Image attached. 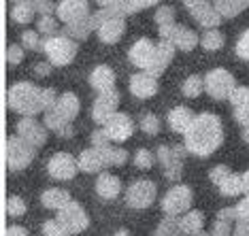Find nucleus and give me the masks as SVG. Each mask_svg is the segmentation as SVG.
<instances>
[{
    "label": "nucleus",
    "instance_id": "nucleus-7",
    "mask_svg": "<svg viewBox=\"0 0 249 236\" xmlns=\"http://www.w3.org/2000/svg\"><path fill=\"white\" fill-rule=\"evenodd\" d=\"M192 202H194V194H192V189L188 185H175L171 187L166 194H164L162 198V211L166 213V215H173L177 217L181 213H188Z\"/></svg>",
    "mask_w": 249,
    "mask_h": 236
},
{
    "label": "nucleus",
    "instance_id": "nucleus-39",
    "mask_svg": "<svg viewBox=\"0 0 249 236\" xmlns=\"http://www.w3.org/2000/svg\"><path fill=\"white\" fill-rule=\"evenodd\" d=\"M156 162V155L151 153L149 149H139L137 153H134V166L141 168V170H147V168H151Z\"/></svg>",
    "mask_w": 249,
    "mask_h": 236
},
{
    "label": "nucleus",
    "instance_id": "nucleus-63",
    "mask_svg": "<svg viewBox=\"0 0 249 236\" xmlns=\"http://www.w3.org/2000/svg\"><path fill=\"white\" fill-rule=\"evenodd\" d=\"M13 4H19V2H32V0H11Z\"/></svg>",
    "mask_w": 249,
    "mask_h": 236
},
{
    "label": "nucleus",
    "instance_id": "nucleus-15",
    "mask_svg": "<svg viewBox=\"0 0 249 236\" xmlns=\"http://www.w3.org/2000/svg\"><path fill=\"white\" fill-rule=\"evenodd\" d=\"M55 15L60 21L71 24L89 15V0H60L55 4Z\"/></svg>",
    "mask_w": 249,
    "mask_h": 236
},
{
    "label": "nucleus",
    "instance_id": "nucleus-18",
    "mask_svg": "<svg viewBox=\"0 0 249 236\" xmlns=\"http://www.w3.org/2000/svg\"><path fill=\"white\" fill-rule=\"evenodd\" d=\"M158 92V79L151 77L149 72H134L132 77H130V94L132 96H137L141 100L145 98H151L156 96Z\"/></svg>",
    "mask_w": 249,
    "mask_h": 236
},
{
    "label": "nucleus",
    "instance_id": "nucleus-62",
    "mask_svg": "<svg viewBox=\"0 0 249 236\" xmlns=\"http://www.w3.org/2000/svg\"><path fill=\"white\" fill-rule=\"evenodd\" d=\"M113 236H130V234H128V230H120V232H115Z\"/></svg>",
    "mask_w": 249,
    "mask_h": 236
},
{
    "label": "nucleus",
    "instance_id": "nucleus-3",
    "mask_svg": "<svg viewBox=\"0 0 249 236\" xmlns=\"http://www.w3.org/2000/svg\"><path fill=\"white\" fill-rule=\"evenodd\" d=\"M41 51L47 55V60L53 66H66L75 60L79 51L77 41H72L66 34H55V36H45L41 41Z\"/></svg>",
    "mask_w": 249,
    "mask_h": 236
},
{
    "label": "nucleus",
    "instance_id": "nucleus-5",
    "mask_svg": "<svg viewBox=\"0 0 249 236\" xmlns=\"http://www.w3.org/2000/svg\"><path fill=\"white\" fill-rule=\"evenodd\" d=\"M185 145H160L156 151L158 162L164 168V175L168 181H179L183 175V155H185Z\"/></svg>",
    "mask_w": 249,
    "mask_h": 236
},
{
    "label": "nucleus",
    "instance_id": "nucleus-40",
    "mask_svg": "<svg viewBox=\"0 0 249 236\" xmlns=\"http://www.w3.org/2000/svg\"><path fill=\"white\" fill-rule=\"evenodd\" d=\"M154 19H156V24H158V26L175 24V7H171V4H164V7H160V9L156 11Z\"/></svg>",
    "mask_w": 249,
    "mask_h": 236
},
{
    "label": "nucleus",
    "instance_id": "nucleus-29",
    "mask_svg": "<svg viewBox=\"0 0 249 236\" xmlns=\"http://www.w3.org/2000/svg\"><path fill=\"white\" fill-rule=\"evenodd\" d=\"M213 7L222 17H236L249 7V0H213Z\"/></svg>",
    "mask_w": 249,
    "mask_h": 236
},
{
    "label": "nucleus",
    "instance_id": "nucleus-50",
    "mask_svg": "<svg viewBox=\"0 0 249 236\" xmlns=\"http://www.w3.org/2000/svg\"><path fill=\"white\" fill-rule=\"evenodd\" d=\"M24 60V47H19V45H11L7 49V62L9 64H19V62Z\"/></svg>",
    "mask_w": 249,
    "mask_h": 236
},
{
    "label": "nucleus",
    "instance_id": "nucleus-37",
    "mask_svg": "<svg viewBox=\"0 0 249 236\" xmlns=\"http://www.w3.org/2000/svg\"><path fill=\"white\" fill-rule=\"evenodd\" d=\"M141 130L145 134H149V136H156V134L160 132V119H158L154 113H145L141 117Z\"/></svg>",
    "mask_w": 249,
    "mask_h": 236
},
{
    "label": "nucleus",
    "instance_id": "nucleus-47",
    "mask_svg": "<svg viewBox=\"0 0 249 236\" xmlns=\"http://www.w3.org/2000/svg\"><path fill=\"white\" fill-rule=\"evenodd\" d=\"M109 155H111V166H124L128 162V151L122 147H111Z\"/></svg>",
    "mask_w": 249,
    "mask_h": 236
},
{
    "label": "nucleus",
    "instance_id": "nucleus-21",
    "mask_svg": "<svg viewBox=\"0 0 249 236\" xmlns=\"http://www.w3.org/2000/svg\"><path fill=\"white\" fill-rule=\"evenodd\" d=\"M89 85H92L98 94L109 92V89H115V72H113L107 64L96 66L89 75Z\"/></svg>",
    "mask_w": 249,
    "mask_h": 236
},
{
    "label": "nucleus",
    "instance_id": "nucleus-53",
    "mask_svg": "<svg viewBox=\"0 0 249 236\" xmlns=\"http://www.w3.org/2000/svg\"><path fill=\"white\" fill-rule=\"evenodd\" d=\"M234 209H236V221H239V219H249V194L234 206Z\"/></svg>",
    "mask_w": 249,
    "mask_h": 236
},
{
    "label": "nucleus",
    "instance_id": "nucleus-2",
    "mask_svg": "<svg viewBox=\"0 0 249 236\" xmlns=\"http://www.w3.org/2000/svg\"><path fill=\"white\" fill-rule=\"evenodd\" d=\"M7 102L11 111H18L24 117H35L45 113V89L28 81H18L9 87Z\"/></svg>",
    "mask_w": 249,
    "mask_h": 236
},
{
    "label": "nucleus",
    "instance_id": "nucleus-11",
    "mask_svg": "<svg viewBox=\"0 0 249 236\" xmlns=\"http://www.w3.org/2000/svg\"><path fill=\"white\" fill-rule=\"evenodd\" d=\"M117 104H120V92L117 89H109V92L98 94L92 106V119L98 126H105L113 115L117 113Z\"/></svg>",
    "mask_w": 249,
    "mask_h": 236
},
{
    "label": "nucleus",
    "instance_id": "nucleus-36",
    "mask_svg": "<svg viewBox=\"0 0 249 236\" xmlns=\"http://www.w3.org/2000/svg\"><path fill=\"white\" fill-rule=\"evenodd\" d=\"M158 2H162V0H124L120 4V9L124 15H130V13H137V11H143L147 7H154Z\"/></svg>",
    "mask_w": 249,
    "mask_h": 236
},
{
    "label": "nucleus",
    "instance_id": "nucleus-6",
    "mask_svg": "<svg viewBox=\"0 0 249 236\" xmlns=\"http://www.w3.org/2000/svg\"><path fill=\"white\" fill-rule=\"evenodd\" d=\"M236 87V79L226 68H213L205 77V92L215 100H228L232 89Z\"/></svg>",
    "mask_w": 249,
    "mask_h": 236
},
{
    "label": "nucleus",
    "instance_id": "nucleus-28",
    "mask_svg": "<svg viewBox=\"0 0 249 236\" xmlns=\"http://www.w3.org/2000/svg\"><path fill=\"white\" fill-rule=\"evenodd\" d=\"M179 223H181L183 236L198 234V232H202V226H205V215H202V211H188L179 219Z\"/></svg>",
    "mask_w": 249,
    "mask_h": 236
},
{
    "label": "nucleus",
    "instance_id": "nucleus-8",
    "mask_svg": "<svg viewBox=\"0 0 249 236\" xmlns=\"http://www.w3.org/2000/svg\"><path fill=\"white\" fill-rule=\"evenodd\" d=\"M158 32H160V38H164V41H171L175 47L181 49V51H192V49L200 43V38H198V34L194 30H190V28H185L181 24L158 26Z\"/></svg>",
    "mask_w": 249,
    "mask_h": 236
},
{
    "label": "nucleus",
    "instance_id": "nucleus-16",
    "mask_svg": "<svg viewBox=\"0 0 249 236\" xmlns=\"http://www.w3.org/2000/svg\"><path fill=\"white\" fill-rule=\"evenodd\" d=\"M105 130H107V134H109L111 140H115V143H126L134 132V123H132V119H130V115L115 113L109 121L105 123Z\"/></svg>",
    "mask_w": 249,
    "mask_h": 236
},
{
    "label": "nucleus",
    "instance_id": "nucleus-34",
    "mask_svg": "<svg viewBox=\"0 0 249 236\" xmlns=\"http://www.w3.org/2000/svg\"><path fill=\"white\" fill-rule=\"evenodd\" d=\"M217 187H219V192H222L224 196H239L243 192V179H241V175L230 172V175L226 177Z\"/></svg>",
    "mask_w": 249,
    "mask_h": 236
},
{
    "label": "nucleus",
    "instance_id": "nucleus-45",
    "mask_svg": "<svg viewBox=\"0 0 249 236\" xmlns=\"http://www.w3.org/2000/svg\"><path fill=\"white\" fill-rule=\"evenodd\" d=\"M234 119L239 121L243 128H249V98L243 104L234 106Z\"/></svg>",
    "mask_w": 249,
    "mask_h": 236
},
{
    "label": "nucleus",
    "instance_id": "nucleus-57",
    "mask_svg": "<svg viewBox=\"0 0 249 236\" xmlns=\"http://www.w3.org/2000/svg\"><path fill=\"white\" fill-rule=\"evenodd\" d=\"M217 219H226V221H236V209H222L217 213Z\"/></svg>",
    "mask_w": 249,
    "mask_h": 236
},
{
    "label": "nucleus",
    "instance_id": "nucleus-44",
    "mask_svg": "<svg viewBox=\"0 0 249 236\" xmlns=\"http://www.w3.org/2000/svg\"><path fill=\"white\" fill-rule=\"evenodd\" d=\"M234 51H236V55H239L241 60L249 62V30H245V32H243V34L239 36Z\"/></svg>",
    "mask_w": 249,
    "mask_h": 236
},
{
    "label": "nucleus",
    "instance_id": "nucleus-56",
    "mask_svg": "<svg viewBox=\"0 0 249 236\" xmlns=\"http://www.w3.org/2000/svg\"><path fill=\"white\" fill-rule=\"evenodd\" d=\"M52 62H38V64H35V72L38 77H47L52 72Z\"/></svg>",
    "mask_w": 249,
    "mask_h": 236
},
{
    "label": "nucleus",
    "instance_id": "nucleus-38",
    "mask_svg": "<svg viewBox=\"0 0 249 236\" xmlns=\"http://www.w3.org/2000/svg\"><path fill=\"white\" fill-rule=\"evenodd\" d=\"M38 32L45 36H55L58 34V21L52 15H41L38 17Z\"/></svg>",
    "mask_w": 249,
    "mask_h": 236
},
{
    "label": "nucleus",
    "instance_id": "nucleus-32",
    "mask_svg": "<svg viewBox=\"0 0 249 236\" xmlns=\"http://www.w3.org/2000/svg\"><path fill=\"white\" fill-rule=\"evenodd\" d=\"M224 43H226L224 34L219 30H215V28L207 30L205 34H202V38H200L202 49H207V51H219V49L224 47Z\"/></svg>",
    "mask_w": 249,
    "mask_h": 236
},
{
    "label": "nucleus",
    "instance_id": "nucleus-24",
    "mask_svg": "<svg viewBox=\"0 0 249 236\" xmlns=\"http://www.w3.org/2000/svg\"><path fill=\"white\" fill-rule=\"evenodd\" d=\"M194 113L188 109V106H175V109L168 113V126H171L173 132L177 134H185L188 132V128L192 126V121H194Z\"/></svg>",
    "mask_w": 249,
    "mask_h": 236
},
{
    "label": "nucleus",
    "instance_id": "nucleus-41",
    "mask_svg": "<svg viewBox=\"0 0 249 236\" xmlns=\"http://www.w3.org/2000/svg\"><path fill=\"white\" fill-rule=\"evenodd\" d=\"M43 236H71V232L66 230L58 219H49L43 223Z\"/></svg>",
    "mask_w": 249,
    "mask_h": 236
},
{
    "label": "nucleus",
    "instance_id": "nucleus-12",
    "mask_svg": "<svg viewBox=\"0 0 249 236\" xmlns=\"http://www.w3.org/2000/svg\"><path fill=\"white\" fill-rule=\"evenodd\" d=\"M111 147H89L86 151H81L79 155V170L83 172H100L105 168L111 166V155H109Z\"/></svg>",
    "mask_w": 249,
    "mask_h": 236
},
{
    "label": "nucleus",
    "instance_id": "nucleus-61",
    "mask_svg": "<svg viewBox=\"0 0 249 236\" xmlns=\"http://www.w3.org/2000/svg\"><path fill=\"white\" fill-rule=\"evenodd\" d=\"M243 138L249 143V128H243Z\"/></svg>",
    "mask_w": 249,
    "mask_h": 236
},
{
    "label": "nucleus",
    "instance_id": "nucleus-19",
    "mask_svg": "<svg viewBox=\"0 0 249 236\" xmlns=\"http://www.w3.org/2000/svg\"><path fill=\"white\" fill-rule=\"evenodd\" d=\"M154 53H156V43H151L149 38H139V41L130 47L128 58L137 68L147 70L151 60H154Z\"/></svg>",
    "mask_w": 249,
    "mask_h": 236
},
{
    "label": "nucleus",
    "instance_id": "nucleus-42",
    "mask_svg": "<svg viewBox=\"0 0 249 236\" xmlns=\"http://www.w3.org/2000/svg\"><path fill=\"white\" fill-rule=\"evenodd\" d=\"M7 213L9 217H21L26 213V202L24 198H19V196H11L7 200Z\"/></svg>",
    "mask_w": 249,
    "mask_h": 236
},
{
    "label": "nucleus",
    "instance_id": "nucleus-46",
    "mask_svg": "<svg viewBox=\"0 0 249 236\" xmlns=\"http://www.w3.org/2000/svg\"><path fill=\"white\" fill-rule=\"evenodd\" d=\"M249 98V87H243V85H236L234 89H232V94H230V102H232V106H239V104H243L245 100Z\"/></svg>",
    "mask_w": 249,
    "mask_h": 236
},
{
    "label": "nucleus",
    "instance_id": "nucleus-31",
    "mask_svg": "<svg viewBox=\"0 0 249 236\" xmlns=\"http://www.w3.org/2000/svg\"><path fill=\"white\" fill-rule=\"evenodd\" d=\"M35 13L36 11L32 7V2H19V4L11 7V19H13L15 24H30Z\"/></svg>",
    "mask_w": 249,
    "mask_h": 236
},
{
    "label": "nucleus",
    "instance_id": "nucleus-9",
    "mask_svg": "<svg viewBox=\"0 0 249 236\" xmlns=\"http://www.w3.org/2000/svg\"><path fill=\"white\" fill-rule=\"evenodd\" d=\"M158 194V187L154 181L149 179H139L128 187L126 192V204L130 209H147V206L154 204Z\"/></svg>",
    "mask_w": 249,
    "mask_h": 236
},
{
    "label": "nucleus",
    "instance_id": "nucleus-54",
    "mask_svg": "<svg viewBox=\"0 0 249 236\" xmlns=\"http://www.w3.org/2000/svg\"><path fill=\"white\" fill-rule=\"evenodd\" d=\"M213 0H183V4H185V9L190 11L192 15L196 13V11H200V9H205L207 4H211Z\"/></svg>",
    "mask_w": 249,
    "mask_h": 236
},
{
    "label": "nucleus",
    "instance_id": "nucleus-30",
    "mask_svg": "<svg viewBox=\"0 0 249 236\" xmlns=\"http://www.w3.org/2000/svg\"><path fill=\"white\" fill-rule=\"evenodd\" d=\"M192 17H194V19H196V21H198V24H200L202 28H209V30H211V28H217V26H219V21L224 19L222 15H219L217 11H215L213 2H211V4H207L205 9L196 11V13L192 15Z\"/></svg>",
    "mask_w": 249,
    "mask_h": 236
},
{
    "label": "nucleus",
    "instance_id": "nucleus-14",
    "mask_svg": "<svg viewBox=\"0 0 249 236\" xmlns=\"http://www.w3.org/2000/svg\"><path fill=\"white\" fill-rule=\"evenodd\" d=\"M18 136H21L24 140L32 145V147H43L47 143V126L38 123L35 117H24L18 123Z\"/></svg>",
    "mask_w": 249,
    "mask_h": 236
},
{
    "label": "nucleus",
    "instance_id": "nucleus-60",
    "mask_svg": "<svg viewBox=\"0 0 249 236\" xmlns=\"http://www.w3.org/2000/svg\"><path fill=\"white\" fill-rule=\"evenodd\" d=\"M241 179H243V192L245 194H249V170H245L241 175Z\"/></svg>",
    "mask_w": 249,
    "mask_h": 236
},
{
    "label": "nucleus",
    "instance_id": "nucleus-25",
    "mask_svg": "<svg viewBox=\"0 0 249 236\" xmlns=\"http://www.w3.org/2000/svg\"><path fill=\"white\" fill-rule=\"evenodd\" d=\"M53 109L58 111V113L64 117L66 121H72L79 115V109H81V104H79V98L72 92H64L62 96H58Z\"/></svg>",
    "mask_w": 249,
    "mask_h": 236
},
{
    "label": "nucleus",
    "instance_id": "nucleus-13",
    "mask_svg": "<svg viewBox=\"0 0 249 236\" xmlns=\"http://www.w3.org/2000/svg\"><path fill=\"white\" fill-rule=\"evenodd\" d=\"M47 172L58 181H69L79 172V162L71 153L58 151L52 155V160L47 162Z\"/></svg>",
    "mask_w": 249,
    "mask_h": 236
},
{
    "label": "nucleus",
    "instance_id": "nucleus-26",
    "mask_svg": "<svg viewBox=\"0 0 249 236\" xmlns=\"http://www.w3.org/2000/svg\"><path fill=\"white\" fill-rule=\"evenodd\" d=\"M92 30H96V28H94L92 15H88V17H81L77 21H71V24H64V32H62V34H66L69 38H72V41H86Z\"/></svg>",
    "mask_w": 249,
    "mask_h": 236
},
{
    "label": "nucleus",
    "instance_id": "nucleus-4",
    "mask_svg": "<svg viewBox=\"0 0 249 236\" xmlns=\"http://www.w3.org/2000/svg\"><path fill=\"white\" fill-rule=\"evenodd\" d=\"M36 155V147H32L28 140L21 136H9L7 138V166L11 172H19L30 166V162Z\"/></svg>",
    "mask_w": 249,
    "mask_h": 236
},
{
    "label": "nucleus",
    "instance_id": "nucleus-10",
    "mask_svg": "<svg viewBox=\"0 0 249 236\" xmlns=\"http://www.w3.org/2000/svg\"><path fill=\"white\" fill-rule=\"evenodd\" d=\"M58 221L64 226L66 230H69L71 234H79V232H83V230L88 228V223H89V219H88V213L83 211V206L79 204V202L75 200H71L69 204L64 206V209H60L58 211Z\"/></svg>",
    "mask_w": 249,
    "mask_h": 236
},
{
    "label": "nucleus",
    "instance_id": "nucleus-55",
    "mask_svg": "<svg viewBox=\"0 0 249 236\" xmlns=\"http://www.w3.org/2000/svg\"><path fill=\"white\" fill-rule=\"evenodd\" d=\"M232 236H249V219H239L232 230Z\"/></svg>",
    "mask_w": 249,
    "mask_h": 236
},
{
    "label": "nucleus",
    "instance_id": "nucleus-1",
    "mask_svg": "<svg viewBox=\"0 0 249 236\" xmlns=\"http://www.w3.org/2000/svg\"><path fill=\"white\" fill-rule=\"evenodd\" d=\"M224 143V128L217 115L200 113L194 117L188 132L183 134V145L190 153L198 157H209Z\"/></svg>",
    "mask_w": 249,
    "mask_h": 236
},
{
    "label": "nucleus",
    "instance_id": "nucleus-23",
    "mask_svg": "<svg viewBox=\"0 0 249 236\" xmlns=\"http://www.w3.org/2000/svg\"><path fill=\"white\" fill-rule=\"evenodd\" d=\"M122 192V181L111 172H100V177L96 179V194L103 200H113L117 198V194Z\"/></svg>",
    "mask_w": 249,
    "mask_h": 236
},
{
    "label": "nucleus",
    "instance_id": "nucleus-59",
    "mask_svg": "<svg viewBox=\"0 0 249 236\" xmlns=\"http://www.w3.org/2000/svg\"><path fill=\"white\" fill-rule=\"evenodd\" d=\"M96 2L100 4V9H105V7H117V4H122L124 0H96Z\"/></svg>",
    "mask_w": 249,
    "mask_h": 236
},
{
    "label": "nucleus",
    "instance_id": "nucleus-52",
    "mask_svg": "<svg viewBox=\"0 0 249 236\" xmlns=\"http://www.w3.org/2000/svg\"><path fill=\"white\" fill-rule=\"evenodd\" d=\"M32 7H35V11L38 15H52L55 11L52 0H32Z\"/></svg>",
    "mask_w": 249,
    "mask_h": 236
},
{
    "label": "nucleus",
    "instance_id": "nucleus-33",
    "mask_svg": "<svg viewBox=\"0 0 249 236\" xmlns=\"http://www.w3.org/2000/svg\"><path fill=\"white\" fill-rule=\"evenodd\" d=\"M202 89H205V79H202L200 75H190V77L183 81V85H181V92H183L185 98H196V96H200Z\"/></svg>",
    "mask_w": 249,
    "mask_h": 236
},
{
    "label": "nucleus",
    "instance_id": "nucleus-49",
    "mask_svg": "<svg viewBox=\"0 0 249 236\" xmlns=\"http://www.w3.org/2000/svg\"><path fill=\"white\" fill-rule=\"evenodd\" d=\"M209 236H232V228H230V221H226V219H217L215 221V226L211 230V234Z\"/></svg>",
    "mask_w": 249,
    "mask_h": 236
},
{
    "label": "nucleus",
    "instance_id": "nucleus-43",
    "mask_svg": "<svg viewBox=\"0 0 249 236\" xmlns=\"http://www.w3.org/2000/svg\"><path fill=\"white\" fill-rule=\"evenodd\" d=\"M41 32H35V30H26L21 32V47L26 49H41V38H38Z\"/></svg>",
    "mask_w": 249,
    "mask_h": 236
},
{
    "label": "nucleus",
    "instance_id": "nucleus-58",
    "mask_svg": "<svg viewBox=\"0 0 249 236\" xmlns=\"http://www.w3.org/2000/svg\"><path fill=\"white\" fill-rule=\"evenodd\" d=\"M4 236H28V230L21 226H9L4 230Z\"/></svg>",
    "mask_w": 249,
    "mask_h": 236
},
{
    "label": "nucleus",
    "instance_id": "nucleus-17",
    "mask_svg": "<svg viewBox=\"0 0 249 236\" xmlns=\"http://www.w3.org/2000/svg\"><path fill=\"white\" fill-rule=\"evenodd\" d=\"M175 45L171 43V41H162L160 43H156V53H154V60H151V64H149V68H147L145 72H149L151 77H160L164 70L168 68V64L173 62V58H175Z\"/></svg>",
    "mask_w": 249,
    "mask_h": 236
},
{
    "label": "nucleus",
    "instance_id": "nucleus-20",
    "mask_svg": "<svg viewBox=\"0 0 249 236\" xmlns=\"http://www.w3.org/2000/svg\"><path fill=\"white\" fill-rule=\"evenodd\" d=\"M124 32H126V19L124 17H113L109 21H105V24L96 30V34H98L100 43L113 45V43H117L124 36Z\"/></svg>",
    "mask_w": 249,
    "mask_h": 236
},
{
    "label": "nucleus",
    "instance_id": "nucleus-48",
    "mask_svg": "<svg viewBox=\"0 0 249 236\" xmlns=\"http://www.w3.org/2000/svg\"><path fill=\"white\" fill-rule=\"evenodd\" d=\"M228 175H230V168H228V166H224V164H219V166L211 168V172H209V179H211L215 185H219Z\"/></svg>",
    "mask_w": 249,
    "mask_h": 236
},
{
    "label": "nucleus",
    "instance_id": "nucleus-27",
    "mask_svg": "<svg viewBox=\"0 0 249 236\" xmlns=\"http://www.w3.org/2000/svg\"><path fill=\"white\" fill-rule=\"evenodd\" d=\"M69 202H71V194L66 192V189L52 187V189H47V192L41 194V204L45 206V209L60 211V209H64Z\"/></svg>",
    "mask_w": 249,
    "mask_h": 236
},
{
    "label": "nucleus",
    "instance_id": "nucleus-51",
    "mask_svg": "<svg viewBox=\"0 0 249 236\" xmlns=\"http://www.w3.org/2000/svg\"><path fill=\"white\" fill-rule=\"evenodd\" d=\"M111 138L109 134H107V130L103 128V130H94L92 132V145L94 147H111Z\"/></svg>",
    "mask_w": 249,
    "mask_h": 236
},
{
    "label": "nucleus",
    "instance_id": "nucleus-35",
    "mask_svg": "<svg viewBox=\"0 0 249 236\" xmlns=\"http://www.w3.org/2000/svg\"><path fill=\"white\" fill-rule=\"evenodd\" d=\"M158 236H183V232H181V223L177 217L168 215L166 219H162L160 226H158Z\"/></svg>",
    "mask_w": 249,
    "mask_h": 236
},
{
    "label": "nucleus",
    "instance_id": "nucleus-22",
    "mask_svg": "<svg viewBox=\"0 0 249 236\" xmlns=\"http://www.w3.org/2000/svg\"><path fill=\"white\" fill-rule=\"evenodd\" d=\"M45 126L49 128L52 132H55L58 136L62 138H71V136H75V128H72V121H66L64 117H62L55 109H49V111H45Z\"/></svg>",
    "mask_w": 249,
    "mask_h": 236
},
{
    "label": "nucleus",
    "instance_id": "nucleus-64",
    "mask_svg": "<svg viewBox=\"0 0 249 236\" xmlns=\"http://www.w3.org/2000/svg\"><path fill=\"white\" fill-rule=\"evenodd\" d=\"M156 236H158V234H156Z\"/></svg>",
    "mask_w": 249,
    "mask_h": 236
}]
</instances>
